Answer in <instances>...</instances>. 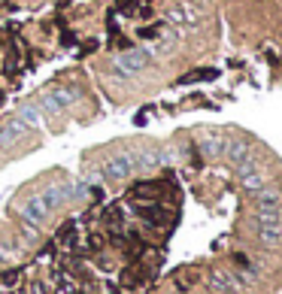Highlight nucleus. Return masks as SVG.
Returning a JSON list of instances; mask_svg holds the SVG:
<instances>
[{
	"instance_id": "obj_4",
	"label": "nucleus",
	"mask_w": 282,
	"mask_h": 294,
	"mask_svg": "<svg viewBox=\"0 0 282 294\" xmlns=\"http://www.w3.org/2000/svg\"><path fill=\"white\" fill-rule=\"evenodd\" d=\"M24 134H27V125H24V122H12V125H6L3 131H0V143L9 146V143H15V140L24 137Z\"/></svg>"
},
{
	"instance_id": "obj_2",
	"label": "nucleus",
	"mask_w": 282,
	"mask_h": 294,
	"mask_svg": "<svg viewBox=\"0 0 282 294\" xmlns=\"http://www.w3.org/2000/svg\"><path fill=\"white\" fill-rule=\"evenodd\" d=\"M131 170H134V158L131 155H115V158H109L106 164H103V176L106 179H128L131 176Z\"/></svg>"
},
{
	"instance_id": "obj_6",
	"label": "nucleus",
	"mask_w": 282,
	"mask_h": 294,
	"mask_svg": "<svg viewBox=\"0 0 282 294\" xmlns=\"http://www.w3.org/2000/svg\"><path fill=\"white\" fill-rule=\"evenodd\" d=\"M140 282H143V270H140V267H128V270L122 273V288L131 291V288H137Z\"/></svg>"
},
{
	"instance_id": "obj_3",
	"label": "nucleus",
	"mask_w": 282,
	"mask_h": 294,
	"mask_svg": "<svg viewBox=\"0 0 282 294\" xmlns=\"http://www.w3.org/2000/svg\"><path fill=\"white\" fill-rule=\"evenodd\" d=\"M137 212H140V218H143V222H149V225H158V228L167 222V209H164V206H155V203L137 206Z\"/></svg>"
},
{
	"instance_id": "obj_1",
	"label": "nucleus",
	"mask_w": 282,
	"mask_h": 294,
	"mask_svg": "<svg viewBox=\"0 0 282 294\" xmlns=\"http://www.w3.org/2000/svg\"><path fill=\"white\" fill-rule=\"evenodd\" d=\"M49 215H52V209H49V203L39 197V194L30 197V200L24 203V209H21V218H24V222H30L33 228H36V225H43Z\"/></svg>"
},
{
	"instance_id": "obj_9",
	"label": "nucleus",
	"mask_w": 282,
	"mask_h": 294,
	"mask_svg": "<svg viewBox=\"0 0 282 294\" xmlns=\"http://www.w3.org/2000/svg\"><path fill=\"white\" fill-rule=\"evenodd\" d=\"M94 49H97V43H94V40H88V43H85V49H82V52H85V55H88V52H94Z\"/></svg>"
},
{
	"instance_id": "obj_10",
	"label": "nucleus",
	"mask_w": 282,
	"mask_h": 294,
	"mask_svg": "<svg viewBox=\"0 0 282 294\" xmlns=\"http://www.w3.org/2000/svg\"><path fill=\"white\" fill-rule=\"evenodd\" d=\"M0 9H12V0H0Z\"/></svg>"
},
{
	"instance_id": "obj_7",
	"label": "nucleus",
	"mask_w": 282,
	"mask_h": 294,
	"mask_svg": "<svg viewBox=\"0 0 282 294\" xmlns=\"http://www.w3.org/2000/svg\"><path fill=\"white\" fill-rule=\"evenodd\" d=\"M21 116H24V122H36V109H33V106H27Z\"/></svg>"
},
{
	"instance_id": "obj_11",
	"label": "nucleus",
	"mask_w": 282,
	"mask_h": 294,
	"mask_svg": "<svg viewBox=\"0 0 282 294\" xmlns=\"http://www.w3.org/2000/svg\"><path fill=\"white\" fill-rule=\"evenodd\" d=\"M67 3H70V0H58V6H67Z\"/></svg>"
},
{
	"instance_id": "obj_5",
	"label": "nucleus",
	"mask_w": 282,
	"mask_h": 294,
	"mask_svg": "<svg viewBox=\"0 0 282 294\" xmlns=\"http://www.w3.org/2000/svg\"><path fill=\"white\" fill-rule=\"evenodd\" d=\"M122 64H125L128 70H140V67L149 64V55H146V52H128V55L122 58Z\"/></svg>"
},
{
	"instance_id": "obj_8",
	"label": "nucleus",
	"mask_w": 282,
	"mask_h": 294,
	"mask_svg": "<svg viewBox=\"0 0 282 294\" xmlns=\"http://www.w3.org/2000/svg\"><path fill=\"white\" fill-rule=\"evenodd\" d=\"M118 9H122V12H131V9H134V0H118Z\"/></svg>"
}]
</instances>
